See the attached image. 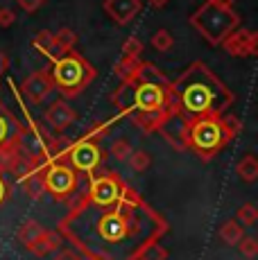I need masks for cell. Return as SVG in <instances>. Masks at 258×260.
Returning a JSON list of instances; mask_svg holds the SVG:
<instances>
[{"label":"cell","instance_id":"6da1fadb","mask_svg":"<svg viewBox=\"0 0 258 260\" xmlns=\"http://www.w3.org/2000/svg\"><path fill=\"white\" fill-rule=\"evenodd\" d=\"M170 224L134 188L111 206H93L82 197L59 222V233L86 260H138L141 251L158 242Z\"/></svg>","mask_w":258,"mask_h":260},{"label":"cell","instance_id":"7a4b0ae2","mask_svg":"<svg viewBox=\"0 0 258 260\" xmlns=\"http://www.w3.org/2000/svg\"><path fill=\"white\" fill-rule=\"evenodd\" d=\"M172 111L188 122L204 116H224L233 93L204 61H192L175 82H170Z\"/></svg>","mask_w":258,"mask_h":260},{"label":"cell","instance_id":"3957f363","mask_svg":"<svg viewBox=\"0 0 258 260\" xmlns=\"http://www.w3.org/2000/svg\"><path fill=\"white\" fill-rule=\"evenodd\" d=\"M238 129H240L238 120L229 116H204L190 120L186 134V149H192L202 161H211L222 149L229 147Z\"/></svg>","mask_w":258,"mask_h":260},{"label":"cell","instance_id":"277c9868","mask_svg":"<svg viewBox=\"0 0 258 260\" xmlns=\"http://www.w3.org/2000/svg\"><path fill=\"white\" fill-rule=\"evenodd\" d=\"M111 102L116 109L125 116L141 118L150 113H168L172 111L170 100V86H158V84H145V82H122L113 91Z\"/></svg>","mask_w":258,"mask_h":260},{"label":"cell","instance_id":"5b68a950","mask_svg":"<svg viewBox=\"0 0 258 260\" xmlns=\"http://www.w3.org/2000/svg\"><path fill=\"white\" fill-rule=\"evenodd\" d=\"M48 71H50L54 88H57L63 98H75V95L84 93L98 75L95 68L79 52H75V50H71V52L61 54L59 59H54Z\"/></svg>","mask_w":258,"mask_h":260},{"label":"cell","instance_id":"8992f818","mask_svg":"<svg viewBox=\"0 0 258 260\" xmlns=\"http://www.w3.org/2000/svg\"><path fill=\"white\" fill-rule=\"evenodd\" d=\"M190 25L204 37L208 46L220 48L233 29L240 27V16L233 12V7H222L206 0L204 5L197 7V12H192Z\"/></svg>","mask_w":258,"mask_h":260},{"label":"cell","instance_id":"52a82bcc","mask_svg":"<svg viewBox=\"0 0 258 260\" xmlns=\"http://www.w3.org/2000/svg\"><path fill=\"white\" fill-rule=\"evenodd\" d=\"M79 174L66 163V158H50L41 166L43 190L52 199H71L77 192Z\"/></svg>","mask_w":258,"mask_h":260},{"label":"cell","instance_id":"ba28073f","mask_svg":"<svg viewBox=\"0 0 258 260\" xmlns=\"http://www.w3.org/2000/svg\"><path fill=\"white\" fill-rule=\"evenodd\" d=\"M129 186L118 177V172H102L88 177V190L84 192V199L93 206H111L125 194Z\"/></svg>","mask_w":258,"mask_h":260},{"label":"cell","instance_id":"9c48e42d","mask_svg":"<svg viewBox=\"0 0 258 260\" xmlns=\"http://www.w3.org/2000/svg\"><path fill=\"white\" fill-rule=\"evenodd\" d=\"M66 163L75 170L77 174H84V177H91L95 174L102 166V149L98 141L88 136L77 138L75 143H68L66 149Z\"/></svg>","mask_w":258,"mask_h":260},{"label":"cell","instance_id":"30bf717a","mask_svg":"<svg viewBox=\"0 0 258 260\" xmlns=\"http://www.w3.org/2000/svg\"><path fill=\"white\" fill-rule=\"evenodd\" d=\"M21 91L23 95L29 100L32 104H41L50 98V93L54 91V84L50 77V71L43 68V71H34L25 82L21 84Z\"/></svg>","mask_w":258,"mask_h":260},{"label":"cell","instance_id":"8fae6325","mask_svg":"<svg viewBox=\"0 0 258 260\" xmlns=\"http://www.w3.org/2000/svg\"><path fill=\"white\" fill-rule=\"evenodd\" d=\"M222 48H224L231 57H254L258 52V34L254 29L238 27L222 41Z\"/></svg>","mask_w":258,"mask_h":260},{"label":"cell","instance_id":"7c38bea8","mask_svg":"<svg viewBox=\"0 0 258 260\" xmlns=\"http://www.w3.org/2000/svg\"><path fill=\"white\" fill-rule=\"evenodd\" d=\"M23 124L18 122V118L9 111L5 104H0V152H9L16 149L23 136Z\"/></svg>","mask_w":258,"mask_h":260},{"label":"cell","instance_id":"4fadbf2b","mask_svg":"<svg viewBox=\"0 0 258 260\" xmlns=\"http://www.w3.org/2000/svg\"><path fill=\"white\" fill-rule=\"evenodd\" d=\"M158 134H161L163 138H166V143H170L175 149H186V134H188V120L181 118L179 113L170 111L168 113V118L161 122V127L156 129Z\"/></svg>","mask_w":258,"mask_h":260},{"label":"cell","instance_id":"5bb4252c","mask_svg":"<svg viewBox=\"0 0 258 260\" xmlns=\"http://www.w3.org/2000/svg\"><path fill=\"white\" fill-rule=\"evenodd\" d=\"M102 7L113 23L129 25L141 12V0H104Z\"/></svg>","mask_w":258,"mask_h":260},{"label":"cell","instance_id":"9a60e30c","mask_svg":"<svg viewBox=\"0 0 258 260\" xmlns=\"http://www.w3.org/2000/svg\"><path fill=\"white\" fill-rule=\"evenodd\" d=\"M43 118H46V122L50 124L54 132L61 134V132H66V129L77 120V113L68 107V102L57 100V102H52L50 107L46 109V116H43Z\"/></svg>","mask_w":258,"mask_h":260},{"label":"cell","instance_id":"2e32d148","mask_svg":"<svg viewBox=\"0 0 258 260\" xmlns=\"http://www.w3.org/2000/svg\"><path fill=\"white\" fill-rule=\"evenodd\" d=\"M63 247V238L59 231H52V229H46L41 233V238L29 247V251L34 253L37 258H48V256H54L59 249Z\"/></svg>","mask_w":258,"mask_h":260},{"label":"cell","instance_id":"e0dca14e","mask_svg":"<svg viewBox=\"0 0 258 260\" xmlns=\"http://www.w3.org/2000/svg\"><path fill=\"white\" fill-rule=\"evenodd\" d=\"M18 181H21L23 190L29 194L32 199H41L46 194L43 190V179H41V166H29L18 174Z\"/></svg>","mask_w":258,"mask_h":260},{"label":"cell","instance_id":"ac0fdd59","mask_svg":"<svg viewBox=\"0 0 258 260\" xmlns=\"http://www.w3.org/2000/svg\"><path fill=\"white\" fill-rule=\"evenodd\" d=\"M134 82H145V84H158V86H170V79L161 73V68L152 61H141L136 75H134Z\"/></svg>","mask_w":258,"mask_h":260},{"label":"cell","instance_id":"d6986e66","mask_svg":"<svg viewBox=\"0 0 258 260\" xmlns=\"http://www.w3.org/2000/svg\"><path fill=\"white\" fill-rule=\"evenodd\" d=\"M77 43V34L71 27H61L59 32L52 34V50H54V59H59L61 54L71 52ZM52 59V61H54Z\"/></svg>","mask_w":258,"mask_h":260},{"label":"cell","instance_id":"ffe728a7","mask_svg":"<svg viewBox=\"0 0 258 260\" xmlns=\"http://www.w3.org/2000/svg\"><path fill=\"white\" fill-rule=\"evenodd\" d=\"M43 231H46V226H43V224H39L37 219H25V222H23L21 226L16 229V240L25 249H29L39 238H41Z\"/></svg>","mask_w":258,"mask_h":260},{"label":"cell","instance_id":"44dd1931","mask_svg":"<svg viewBox=\"0 0 258 260\" xmlns=\"http://www.w3.org/2000/svg\"><path fill=\"white\" fill-rule=\"evenodd\" d=\"M236 174L240 181L245 183H254L258 179V161L254 154H247V156H242L240 161H238L236 166Z\"/></svg>","mask_w":258,"mask_h":260},{"label":"cell","instance_id":"7402d4cb","mask_svg":"<svg viewBox=\"0 0 258 260\" xmlns=\"http://www.w3.org/2000/svg\"><path fill=\"white\" fill-rule=\"evenodd\" d=\"M217 233H220L222 242L229 244V247H236V244L245 238V229H242L236 219H227V222L220 226V231H217Z\"/></svg>","mask_w":258,"mask_h":260},{"label":"cell","instance_id":"603a6c76","mask_svg":"<svg viewBox=\"0 0 258 260\" xmlns=\"http://www.w3.org/2000/svg\"><path fill=\"white\" fill-rule=\"evenodd\" d=\"M138 66H141V59L120 57V59L116 61V66H113V73H116L118 77L122 79V82H129V79H134V75H136Z\"/></svg>","mask_w":258,"mask_h":260},{"label":"cell","instance_id":"cb8c5ba5","mask_svg":"<svg viewBox=\"0 0 258 260\" xmlns=\"http://www.w3.org/2000/svg\"><path fill=\"white\" fill-rule=\"evenodd\" d=\"M127 163H129V168H132V172L141 174V172H145V170L152 166V156L145 152V149H134L132 156L127 158Z\"/></svg>","mask_w":258,"mask_h":260},{"label":"cell","instance_id":"d4e9b609","mask_svg":"<svg viewBox=\"0 0 258 260\" xmlns=\"http://www.w3.org/2000/svg\"><path fill=\"white\" fill-rule=\"evenodd\" d=\"M258 219V208L254 206L251 202L242 204V206H238L236 211V222L240 224V226H254Z\"/></svg>","mask_w":258,"mask_h":260},{"label":"cell","instance_id":"484cf974","mask_svg":"<svg viewBox=\"0 0 258 260\" xmlns=\"http://www.w3.org/2000/svg\"><path fill=\"white\" fill-rule=\"evenodd\" d=\"M32 46L39 54H46L48 59H54V50H52V32H39L37 37L32 39Z\"/></svg>","mask_w":258,"mask_h":260},{"label":"cell","instance_id":"4316f807","mask_svg":"<svg viewBox=\"0 0 258 260\" xmlns=\"http://www.w3.org/2000/svg\"><path fill=\"white\" fill-rule=\"evenodd\" d=\"M172 46H175V39H172V34L168 32V29H156L154 37H152V48L158 50V52H168Z\"/></svg>","mask_w":258,"mask_h":260},{"label":"cell","instance_id":"83f0119b","mask_svg":"<svg viewBox=\"0 0 258 260\" xmlns=\"http://www.w3.org/2000/svg\"><path fill=\"white\" fill-rule=\"evenodd\" d=\"M132 152H134V147L127 138H118V141L111 145V149H109V154H111L116 161H127V158L132 156Z\"/></svg>","mask_w":258,"mask_h":260},{"label":"cell","instance_id":"f1b7e54d","mask_svg":"<svg viewBox=\"0 0 258 260\" xmlns=\"http://www.w3.org/2000/svg\"><path fill=\"white\" fill-rule=\"evenodd\" d=\"M138 260H168V249L158 242H152L141 251Z\"/></svg>","mask_w":258,"mask_h":260},{"label":"cell","instance_id":"f546056e","mask_svg":"<svg viewBox=\"0 0 258 260\" xmlns=\"http://www.w3.org/2000/svg\"><path fill=\"white\" fill-rule=\"evenodd\" d=\"M236 247H238V251H240L247 260H254V258L258 256V240H256V238H247V236H245V238L240 240V242L236 244Z\"/></svg>","mask_w":258,"mask_h":260},{"label":"cell","instance_id":"4dcf8cb0","mask_svg":"<svg viewBox=\"0 0 258 260\" xmlns=\"http://www.w3.org/2000/svg\"><path fill=\"white\" fill-rule=\"evenodd\" d=\"M143 52V41L138 37H129L125 39L122 43V57H132V59H138Z\"/></svg>","mask_w":258,"mask_h":260},{"label":"cell","instance_id":"1f68e13d","mask_svg":"<svg viewBox=\"0 0 258 260\" xmlns=\"http://www.w3.org/2000/svg\"><path fill=\"white\" fill-rule=\"evenodd\" d=\"M50 260H86V258H84L79 251H75V249H59Z\"/></svg>","mask_w":258,"mask_h":260},{"label":"cell","instance_id":"d6a6232c","mask_svg":"<svg viewBox=\"0 0 258 260\" xmlns=\"http://www.w3.org/2000/svg\"><path fill=\"white\" fill-rule=\"evenodd\" d=\"M16 23V14L12 12L9 7H0V27H12V25Z\"/></svg>","mask_w":258,"mask_h":260},{"label":"cell","instance_id":"836d02e7","mask_svg":"<svg viewBox=\"0 0 258 260\" xmlns=\"http://www.w3.org/2000/svg\"><path fill=\"white\" fill-rule=\"evenodd\" d=\"M16 5L23 9V12H27V14H34L41 5H46V0H16Z\"/></svg>","mask_w":258,"mask_h":260},{"label":"cell","instance_id":"e575fe53","mask_svg":"<svg viewBox=\"0 0 258 260\" xmlns=\"http://www.w3.org/2000/svg\"><path fill=\"white\" fill-rule=\"evenodd\" d=\"M7 199H9V186H7V181H5V177L0 174V206H3Z\"/></svg>","mask_w":258,"mask_h":260},{"label":"cell","instance_id":"d590c367","mask_svg":"<svg viewBox=\"0 0 258 260\" xmlns=\"http://www.w3.org/2000/svg\"><path fill=\"white\" fill-rule=\"evenodd\" d=\"M9 68V57L5 52H0V75H5Z\"/></svg>","mask_w":258,"mask_h":260},{"label":"cell","instance_id":"8d00e7d4","mask_svg":"<svg viewBox=\"0 0 258 260\" xmlns=\"http://www.w3.org/2000/svg\"><path fill=\"white\" fill-rule=\"evenodd\" d=\"M150 3V7H154V9H161V7H166L170 0H147Z\"/></svg>","mask_w":258,"mask_h":260}]
</instances>
